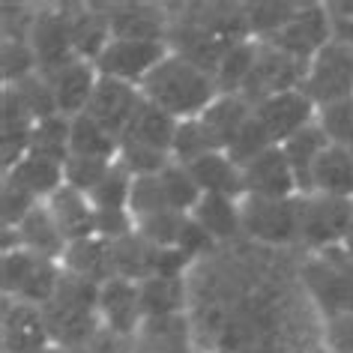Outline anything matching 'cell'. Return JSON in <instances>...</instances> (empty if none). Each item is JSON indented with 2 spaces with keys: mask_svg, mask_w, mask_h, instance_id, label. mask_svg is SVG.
<instances>
[{
  "mask_svg": "<svg viewBox=\"0 0 353 353\" xmlns=\"http://www.w3.org/2000/svg\"><path fill=\"white\" fill-rule=\"evenodd\" d=\"M350 156H353V147H350Z\"/></svg>",
  "mask_w": 353,
  "mask_h": 353,
  "instance_id": "cell-45",
  "label": "cell"
},
{
  "mask_svg": "<svg viewBox=\"0 0 353 353\" xmlns=\"http://www.w3.org/2000/svg\"><path fill=\"white\" fill-rule=\"evenodd\" d=\"M195 225H201L213 240H231L243 231V216H240V201L225 198V195H204L189 213Z\"/></svg>",
  "mask_w": 353,
  "mask_h": 353,
  "instance_id": "cell-29",
  "label": "cell"
},
{
  "mask_svg": "<svg viewBox=\"0 0 353 353\" xmlns=\"http://www.w3.org/2000/svg\"><path fill=\"white\" fill-rule=\"evenodd\" d=\"M108 159H90V156H69L66 165H63V180L69 189H78L84 192V195H90V192L99 186L105 180V174L111 171Z\"/></svg>",
  "mask_w": 353,
  "mask_h": 353,
  "instance_id": "cell-36",
  "label": "cell"
},
{
  "mask_svg": "<svg viewBox=\"0 0 353 353\" xmlns=\"http://www.w3.org/2000/svg\"><path fill=\"white\" fill-rule=\"evenodd\" d=\"M48 210L54 216L57 228L63 231L66 243H78L87 236H96V207L90 204V198L78 189H57L48 201Z\"/></svg>",
  "mask_w": 353,
  "mask_h": 353,
  "instance_id": "cell-21",
  "label": "cell"
},
{
  "mask_svg": "<svg viewBox=\"0 0 353 353\" xmlns=\"http://www.w3.org/2000/svg\"><path fill=\"white\" fill-rule=\"evenodd\" d=\"M243 189L252 198H267V201H288L296 198V176L290 171L281 147H270L252 162L243 165ZM243 195V198H245Z\"/></svg>",
  "mask_w": 353,
  "mask_h": 353,
  "instance_id": "cell-12",
  "label": "cell"
},
{
  "mask_svg": "<svg viewBox=\"0 0 353 353\" xmlns=\"http://www.w3.org/2000/svg\"><path fill=\"white\" fill-rule=\"evenodd\" d=\"M159 180H162V189H165V198H168V207L176 210V213H192L195 204L201 198H204V192L195 183V176L189 174L186 165L180 162H171L165 168L162 174H159Z\"/></svg>",
  "mask_w": 353,
  "mask_h": 353,
  "instance_id": "cell-33",
  "label": "cell"
},
{
  "mask_svg": "<svg viewBox=\"0 0 353 353\" xmlns=\"http://www.w3.org/2000/svg\"><path fill=\"white\" fill-rule=\"evenodd\" d=\"M186 168H189V174L195 176V183L201 186L204 195H225V198H236V201L245 195L243 168L228 153H222V150L198 156L195 162H189Z\"/></svg>",
  "mask_w": 353,
  "mask_h": 353,
  "instance_id": "cell-20",
  "label": "cell"
},
{
  "mask_svg": "<svg viewBox=\"0 0 353 353\" xmlns=\"http://www.w3.org/2000/svg\"><path fill=\"white\" fill-rule=\"evenodd\" d=\"M3 294L6 299H19V303L30 305H48L57 294V285L63 279V267L57 261L39 258L21 245L3 249Z\"/></svg>",
  "mask_w": 353,
  "mask_h": 353,
  "instance_id": "cell-3",
  "label": "cell"
},
{
  "mask_svg": "<svg viewBox=\"0 0 353 353\" xmlns=\"http://www.w3.org/2000/svg\"><path fill=\"white\" fill-rule=\"evenodd\" d=\"M330 147V141L321 132V126L308 123L305 129H299L294 138H288L281 144V153H285L290 171L296 176V186H299V195H312V171H314V162L323 150Z\"/></svg>",
  "mask_w": 353,
  "mask_h": 353,
  "instance_id": "cell-25",
  "label": "cell"
},
{
  "mask_svg": "<svg viewBox=\"0 0 353 353\" xmlns=\"http://www.w3.org/2000/svg\"><path fill=\"white\" fill-rule=\"evenodd\" d=\"M353 219V198L303 195L299 198V228L296 240L314 252L341 245Z\"/></svg>",
  "mask_w": 353,
  "mask_h": 353,
  "instance_id": "cell-6",
  "label": "cell"
},
{
  "mask_svg": "<svg viewBox=\"0 0 353 353\" xmlns=\"http://www.w3.org/2000/svg\"><path fill=\"white\" fill-rule=\"evenodd\" d=\"M46 78H48L51 90H54L57 111L72 120L78 114H84L87 105H90L96 81H99V69L87 57H72L69 63L54 69V72H48Z\"/></svg>",
  "mask_w": 353,
  "mask_h": 353,
  "instance_id": "cell-15",
  "label": "cell"
},
{
  "mask_svg": "<svg viewBox=\"0 0 353 353\" xmlns=\"http://www.w3.org/2000/svg\"><path fill=\"white\" fill-rule=\"evenodd\" d=\"M254 117H258V123L270 135L272 144L281 147L288 138H294L299 129L314 123L317 108L303 90H288V93H279V96H272V99L261 102L258 108H254Z\"/></svg>",
  "mask_w": 353,
  "mask_h": 353,
  "instance_id": "cell-13",
  "label": "cell"
},
{
  "mask_svg": "<svg viewBox=\"0 0 353 353\" xmlns=\"http://www.w3.org/2000/svg\"><path fill=\"white\" fill-rule=\"evenodd\" d=\"M270 147H276V144H272V141H270V135H267V132H263V126L258 123V117H254V114H252V117L245 120V126H243L240 132H236L234 144L228 147V156H231L234 162L243 168L245 162H252L254 156H261L263 150H270Z\"/></svg>",
  "mask_w": 353,
  "mask_h": 353,
  "instance_id": "cell-39",
  "label": "cell"
},
{
  "mask_svg": "<svg viewBox=\"0 0 353 353\" xmlns=\"http://www.w3.org/2000/svg\"><path fill=\"white\" fill-rule=\"evenodd\" d=\"M216 240L213 236H210L204 228L201 225H195L192 222V219H186V228H183V234H180V243H176V249H180L183 254H186V258L192 261L195 258V254H204L210 245H213Z\"/></svg>",
  "mask_w": 353,
  "mask_h": 353,
  "instance_id": "cell-42",
  "label": "cell"
},
{
  "mask_svg": "<svg viewBox=\"0 0 353 353\" xmlns=\"http://www.w3.org/2000/svg\"><path fill=\"white\" fill-rule=\"evenodd\" d=\"M252 114H254V108L243 99V96L222 93L204 114H201L198 120L204 123L207 135H210V141H213V150H222V153H228V147L234 144L236 132L245 126V120H249Z\"/></svg>",
  "mask_w": 353,
  "mask_h": 353,
  "instance_id": "cell-22",
  "label": "cell"
},
{
  "mask_svg": "<svg viewBox=\"0 0 353 353\" xmlns=\"http://www.w3.org/2000/svg\"><path fill=\"white\" fill-rule=\"evenodd\" d=\"M138 90L144 102L171 114L174 120L201 117L222 96L216 87V78L207 69H201L176 51H168V57L141 81Z\"/></svg>",
  "mask_w": 353,
  "mask_h": 353,
  "instance_id": "cell-1",
  "label": "cell"
},
{
  "mask_svg": "<svg viewBox=\"0 0 353 353\" xmlns=\"http://www.w3.org/2000/svg\"><path fill=\"white\" fill-rule=\"evenodd\" d=\"M69 123H72V129H69L72 156H90V159H108V162H117L120 138H114L102 123H96L87 111L72 117Z\"/></svg>",
  "mask_w": 353,
  "mask_h": 353,
  "instance_id": "cell-30",
  "label": "cell"
},
{
  "mask_svg": "<svg viewBox=\"0 0 353 353\" xmlns=\"http://www.w3.org/2000/svg\"><path fill=\"white\" fill-rule=\"evenodd\" d=\"M30 48L37 54L39 72L48 75L60 69L63 63H69L75 54V42H72V28H69V15L66 12H42L37 15L30 28Z\"/></svg>",
  "mask_w": 353,
  "mask_h": 353,
  "instance_id": "cell-16",
  "label": "cell"
},
{
  "mask_svg": "<svg viewBox=\"0 0 353 353\" xmlns=\"http://www.w3.org/2000/svg\"><path fill=\"white\" fill-rule=\"evenodd\" d=\"M254 57H258V39L245 37L240 42H234L216 69L219 93H240V87L245 84V78H249L252 66H254Z\"/></svg>",
  "mask_w": 353,
  "mask_h": 353,
  "instance_id": "cell-32",
  "label": "cell"
},
{
  "mask_svg": "<svg viewBox=\"0 0 353 353\" xmlns=\"http://www.w3.org/2000/svg\"><path fill=\"white\" fill-rule=\"evenodd\" d=\"M60 267L72 276L90 281V285H105L117 276L114 267V243L102 240V236H87V240L69 243V249L60 261Z\"/></svg>",
  "mask_w": 353,
  "mask_h": 353,
  "instance_id": "cell-19",
  "label": "cell"
},
{
  "mask_svg": "<svg viewBox=\"0 0 353 353\" xmlns=\"http://www.w3.org/2000/svg\"><path fill=\"white\" fill-rule=\"evenodd\" d=\"M51 344L48 323L39 305L6 299L3 305V353H39Z\"/></svg>",
  "mask_w": 353,
  "mask_h": 353,
  "instance_id": "cell-17",
  "label": "cell"
},
{
  "mask_svg": "<svg viewBox=\"0 0 353 353\" xmlns=\"http://www.w3.org/2000/svg\"><path fill=\"white\" fill-rule=\"evenodd\" d=\"M168 57V46L165 42H144V39H114L99 51V57L93 60L99 75L117 78V81L135 84L153 72V69Z\"/></svg>",
  "mask_w": 353,
  "mask_h": 353,
  "instance_id": "cell-9",
  "label": "cell"
},
{
  "mask_svg": "<svg viewBox=\"0 0 353 353\" xmlns=\"http://www.w3.org/2000/svg\"><path fill=\"white\" fill-rule=\"evenodd\" d=\"M341 249L353 258V219H350V228H347V234H344V240H341Z\"/></svg>",
  "mask_w": 353,
  "mask_h": 353,
  "instance_id": "cell-43",
  "label": "cell"
},
{
  "mask_svg": "<svg viewBox=\"0 0 353 353\" xmlns=\"http://www.w3.org/2000/svg\"><path fill=\"white\" fill-rule=\"evenodd\" d=\"M330 39H332L330 10H326V6H299L294 19L263 42H270V46H276L279 51H285V54L308 63Z\"/></svg>",
  "mask_w": 353,
  "mask_h": 353,
  "instance_id": "cell-10",
  "label": "cell"
},
{
  "mask_svg": "<svg viewBox=\"0 0 353 353\" xmlns=\"http://www.w3.org/2000/svg\"><path fill=\"white\" fill-rule=\"evenodd\" d=\"M69 129H72V123H69V117H63V114H54V117L39 120L37 126H33V132H30L28 153L66 165V159L72 156V141H69Z\"/></svg>",
  "mask_w": 353,
  "mask_h": 353,
  "instance_id": "cell-31",
  "label": "cell"
},
{
  "mask_svg": "<svg viewBox=\"0 0 353 353\" xmlns=\"http://www.w3.org/2000/svg\"><path fill=\"white\" fill-rule=\"evenodd\" d=\"M138 296L144 321L174 317L186 305V281H183V276H150L138 281Z\"/></svg>",
  "mask_w": 353,
  "mask_h": 353,
  "instance_id": "cell-28",
  "label": "cell"
},
{
  "mask_svg": "<svg viewBox=\"0 0 353 353\" xmlns=\"http://www.w3.org/2000/svg\"><path fill=\"white\" fill-rule=\"evenodd\" d=\"M111 37L114 39H144V42H162L165 15L159 6L147 3H126L111 6Z\"/></svg>",
  "mask_w": 353,
  "mask_h": 353,
  "instance_id": "cell-27",
  "label": "cell"
},
{
  "mask_svg": "<svg viewBox=\"0 0 353 353\" xmlns=\"http://www.w3.org/2000/svg\"><path fill=\"white\" fill-rule=\"evenodd\" d=\"M132 180H135V176H132L120 162H114L111 171L105 174V180L87 198H90V204L96 210H129Z\"/></svg>",
  "mask_w": 353,
  "mask_h": 353,
  "instance_id": "cell-35",
  "label": "cell"
},
{
  "mask_svg": "<svg viewBox=\"0 0 353 353\" xmlns=\"http://www.w3.org/2000/svg\"><path fill=\"white\" fill-rule=\"evenodd\" d=\"M3 231H15L24 219L30 216L33 207H39L42 201H37L30 195V192H24L21 186H15V183L3 180Z\"/></svg>",
  "mask_w": 353,
  "mask_h": 353,
  "instance_id": "cell-40",
  "label": "cell"
},
{
  "mask_svg": "<svg viewBox=\"0 0 353 353\" xmlns=\"http://www.w3.org/2000/svg\"><path fill=\"white\" fill-rule=\"evenodd\" d=\"M33 72H39L37 54H33L28 39H3V81L6 84H19L24 78H30Z\"/></svg>",
  "mask_w": 353,
  "mask_h": 353,
  "instance_id": "cell-38",
  "label": "cell"
},
{
  "mask_svg": "<svg viewBox=\"0 0 353 353\" xmlns=\"http://www.w3.org/2000/svg\"><path fill=\"white\" fill-rule=\"evenodd\" d=\"M323 347L326 353H353V312L326 317Z\"/></svg>",
  "mask_w": 353,
  "mask_h": 353,
  "instance_id": "cell-41",
  "label": "cell"
},
{
  "mask_svg": "<svg viewBox=\"0 0 353 353\" xmlns=\"http://www.w3.org/2000/svg\"><path fill=\"white\" fill-rule=\"evenodd\" d=\"M305 66L303 60L285 54L279 51L276 46L270 42H258V57H254V66L245 84L240 87V93L252 108H258L261 102L272 99L279 93H288V90H299L303 87V78H305Z\"/></svg>",
  "mask_w": 353,
  "mask_h": 353,
  "instance_id": "cell-7",
  "label": "cell"
},
{
  "mask_svg": "<svg viewBox=\"0 0 353 353\" xmlns=\"http://www.w3.org/2000/svg\"><path fill=\"white\" fill-rule=\"evenodd\" d=\"M299 90L314 102V108H323V105L339 102V99H350L353 96V48L339 39H330L308 60Z\"/></svg>",
  "mask_w": 353,
  "mask_h": 353,
  "instance_id": "cell-5",
  "label": "cell"
},
{
  "mask_svg": "<svg viewBox=\"0 0 353 353\" xmlns=\"http://www.w3.org/2000/svg\"><path fill=\"white\" fill-rule=\"evenodd\" d=\"M3 236H15L12 245H21V249L39 254V258L57 261V263L63 261V254L69 249L66 236L57 228V222H54V216H51V210H48L46 201H42L39 207H33L30 216L24 219L15 231H3ZM12 245H6V249H12Z\"/></svg>",
  "mask_w": 353,
  "mask_h": 353,
  "instance_id": "cell-18",
  "label": "cell"
},
{
  "mask_svg": "<svg viewBox=\"0 0 353 353\" xmlns=\"http://www.w3.org/2000/svg\"><path fill=\"white\" fill-rule=\"evenodd\" d=\"M3 180H10V183H15V186H21L24 192H30L37 201H48L57 189L66 186L63 165L51 162V159H42V156H33V153L24 156L19 165H12L10 171H6Z\"/></svg>",
  "mask_w": 353,
  "mask_h": 353,
  "instance_id": "cell-26",
  "label": "cell"
},
{
  "mask_svg": "<svg viewBox=\"0 0 353 353\" xmlns=\"http://www.w3.org/2000/svg\"><path fill=\"white\" fill-rule=\"evenodd\" d=\"M317 126L326 135V141L335 147H353V96L350 99L330 102L317 108Z\"/></svg>",
  "mask_w": 353,
  "mask_h": 353,
  "instance_id": "cell-34",
  "label": "cell"
},
{
  "mask_svg": "<svg viewBox=\"0 0 353 353\" xmlns=\"http://www.w3.org/2000/svg\"><path fill=\"white\" fill-rule=\"evenodd\" d=\"M141 102H144V96H141L135 84L99 75L96 90L90 96V105H87V114H90L96 123H102L114 138H123V132L129 129V123L135 117V111L141 108Z\"/></svg>",
  "mask_w": 353,
  "mask_h": 353,
  "instance_id": "cell-11",
  "label": "cell"
},
{
  "mask_svg": "<svg viewBox=\"0 0 353 353\" xmlns=\"http://www.w3.org/2000/svg\"><path fill=\"white\" fill-rule=\"evenodd\" d=\"M39 353H75V350H69V347H63V344H54L51 341L46 350H39Z\"/></svg>",
  "mask_w": 353,
  "mask_h": 353,
  "instance_id": "cell-44",
  "label": "cell"
},
{
  "mask_svg": "<svg viewBox=\"0 0 353 353\" xmlns=\"http://www.w3.org/2000/svg\"><path fill=\"white\" fill-rule=\"evenodd\" d=\"M99 321L105 330L123 335V339H135L144 326V312H141L138 281L114 276L99 288Z\"/></svg>",
  "mask_w": 353,
  "mask_h": 353,
  "instance_id": "cell-14",
  "label": "cell"
},
{
  "mask_svg": "<svg viewBox=\"0 0 353 353\" xmlns=\"http://www.w3.org/2000/svg\"><path fill=\"white\" fill-rule=\"evenodd\" d=\"M303 281L326 317L353 312V258L341 245L308 258L303 267Z\"/></svg>",
  "mask_w": 353,
  "mask_h": 353,
  "instance_id": "cell-4",
  "label": "cell"
},
{
  "mask_svg": "<svg viewBox=\"0 0 353 353\" xmlns=\"http://www.w3.org/2000/svg\"><path fill=\"white\" fill-rule=\"evenodd\" d=\"M312 195L353 198V156L347 147L330 144L317 156L312 171Z\"/></svg>",
  "mask_w": 353,
  "mask_h": 353,
  "instance_id": "cell-23",
  "label": "cell"
},
{
  "mask_svg": "<svg viewBox=\"0 0 353 353\" xmlns=\"http://www.w3.org/2000/svg\"><path fill=\"white\" fill-rule=\"evenodd\" d=\"M48 323V335L54 344L69 350H81L96 332L102 330L99 321V285L72 276L63 270L57 294L48 305H42Z\"/></svg>",
  "mask_w": 353,
  "mask_h": 353,
  "instance_id": "cell-2",
  "label": "cell"
},
{
  "mask_svg": "<svg viewBox=\"0 0 353 353\" xmlns=\"http://www.w3.org/2000/svg\"><path fill=\"white\" fill-rule=\"evenodd\" d=\"M176 126H180V120H174L171 114L159 111L156 105H150V102H141V108L135 111V117H132L129 129L123 132L120 141H132V144H141V147H150V150H159V153L171 156Z\"/></svg>",
  "mask_w": 353,
  "mask_h": 353,
  "instance_id": "cell-24",
  "label": "cell"
},
{
  "mask_svg": "<svg viewBox=\"0 0 353 353\" xmlns=\"http://www.w3.org/2000/svg\"><path fill=\"white\" fill-rule=\"evenodd\" d=\"M168 207V198H165V189H162V180L156 176H135L132 180V198H129V213L132 219H147V216H156V213H165Z\"/></svg>",
  "mask_w": 353,
  "mask_h": 353,
  "instance_id": "cell-37",
  "label": "cell"
},
{
  "mask_svg": "<svg viewBox=\"0 0 353 353\" xmlns=\"http://www.w3.org/2000/svg\"><path fill=\"white\" fill-rule=\"evenodd\" d=\"M243 231L258 243L285 245L296 240L299 228V198L288 201H267V198H240Z\"/></svg>",
  "mask_w": 353,
  "mask_h": 353,
  "instance_id": "cell-8",
  "label": "cell"
}]
</instances>
